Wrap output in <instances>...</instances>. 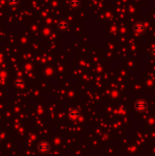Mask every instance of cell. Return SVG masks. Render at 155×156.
Listing matches in <instances>:
<instances>
[{
	"label": "cell",
	"instance_id": "cell-9",
	"mask_svg": "<svg viewBox=\"0 0 155 156\" xmlns=\"http://www.w3.org/2000/svg\"><path fill=\"white\" fill-rule=\"evenodd\" d=\"M8 77V71H6V70H2V71H0V79L1 80H4V79H6V78Z\"/></svg>",
	"mask_w": 155,
	"mask_h": 156
},
{
	"label": "cell",
	"instance_id": "cell-10",
	"mask_svg": "<svg viewBox=\"0 0 155 156\" xmlns=\"http://www.w3.org/2000/svg\"><path fill=\"white\" fill-rule=\"evenodd\" d=\"M152 55L155 57V49H153L152 50Z\"/></svg>",
	"mask_w": 155,
	"mask_h": 156
},
{
	"label": "cell",
	"instance_id": "cell-4",
	"mask_svg": "<svg viewBox=\"0 0 155 156\" xmlns=\"http://www.w3.org/2000/svg\"><path fill=\"white\" fill-rule=\"evenodd\" d=\"M57 28H59L60 31H67L69 29V24L67 20H65V19H61V20H60L57 22Z\"/></svg>",
	"mask_w": 155,
	"mask_h": 156
},
{
	"label": "cell",
	"instance_id": "cell-1",
	"mask_svg": "<svg viewBox=\"0 0 155 156\" xmlns=\"http://www.w3.org/2000/svg\"><path fill=\"white\" fill-rule=\"evenodd\" d=\"M134 107L135 110L139 112H143L146 110L147 107H148V103L144 99H140V100H137L134 103Z\"/></svg>",
	"mask_w": 155,
	"mask_h": 156
},
{
	"label": "cell",
	"instance_id": "cell-7",
	"mask_svg": "<svg viewBox=\"0 0 155 156\" xmlns=\"http://www.w3.org/2000/svg\"><path fill=\"white\" fill-rule=\"evenodd\" d=\"M69 114H70V117H71V118L77 119L80 116V110H78V109H73L71 112H70Z\"/></svg>",
	"mask_w": 155,
	"mask_h": 156
},
{
	"label": "cell",
	"instance_id": "cell-5",
	"mask_svg": "<svg viewBox=\"0 0 155 156\" xmlns=\"http://www.w3.org/2000/svg\"><path fill=\"white\" fill-rule=\"evenodd\" d=\"M68 5L69 6V8L77 9L79 8L81 5V0H69Z\"/></svg>",
	"mask_w": 155,
	"mask_h": 156
},
{
	"label": "cell",
	"instance_id": "cell-3",
	"mask_svg": "<svg viewBox=\"0 0 155 156\" xmlns=\"http://www.w3.org/2000/svg\"><path fill=\"white\" fill-rule=\"evenodd\" d=\"M37 151L42 154H47L50 151V144L47 141H42L37 144Z\"/></svg>",
	"mask_w": 155,
	"mask_h": 156
},
{
	"label": "cell",
	"instance_id": "cell-6",
	"mask_svg": "<svg viewBox=\"0 0 155 156\" xmlns=\"http://www.w3.org/2000/svg\"><path fill=\"white\" fill-rule=\"evenodd\" d=\"M25 80H23L22 78H17V79H16L14 81H13V85H14V87L16 88H22L24 85H25Z\"/></svg>",
	"mask_w": 155,
	"mask_h": 156
},
{
	"label": "cell",
	"instance_id": "cell-8",
	"mask_svg": "<svg viewBox=\"0 0 155 156\" xmlns=\"http://www.w3.org/2000/svg\"><path fill=\"white\" fill-rule=\"evenodd\" d=\"M8 2L9 6L16 8V6H17L19 4H20V0H8Z\"/></svg>",
	"mask_w": 155,
	"mask_h": 156
},
{
	"label": "cell",
	"instance_id": "cell-2",
	"mask_svg": "<svg viewBox=\"0 0 155 156\" xmlns=\"http://www.w3.org/2000/svg\"><path fill=\"white\" fill-rule=\"evenodd\" d=\"M132 28L136 34H143L146 30V25L143 21H137L133 24Z\"/></svg>",
	"mask_w": 155,
	"mask_h": 156
}]
</instances>
